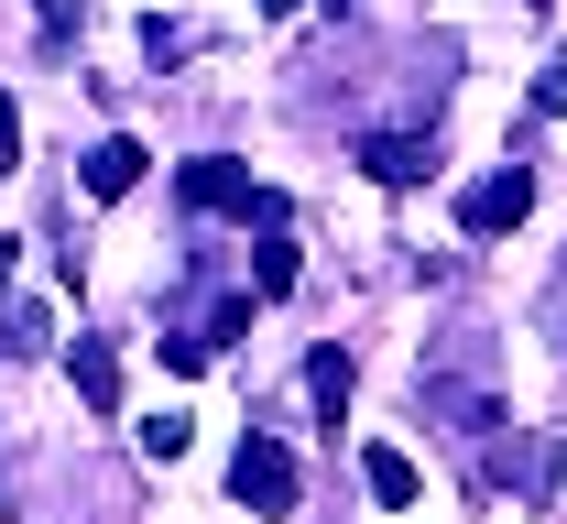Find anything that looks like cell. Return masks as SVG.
Segmentation results:
<instances>
[{
	"mask_svg": "<svg viewBox=\"0 0 567 524\" xmlns=\"http://www.w3.org/2000/svg\"><path fill=\"white\" fill-rule=\"evenodd\" d=\"M251 11H262V22H284V11H306V0H251Z\"/></svg>",
	"mask_w": 567,
	"mask_h": 524,
	"instance_id": "obj_14",
	"label": "cell"
},
{
	"mask_svg": "<svg viewBox=\"0 0 567 524\" xmlns=\"http://www.w3.org/2000/svg\"><path fill=\"white\" fill-rule=\"evenodd\" d=\"M229 492H240L251 514H295V449H284V438H240V459H229Z\"/></svg>",
	"mask_w": 567,
	"mask_h": 524,
	"instance_id": "obj_3",
	"label": "cell"
},
{
	"mask_svg": "<svg viewBox=\"0 0 567 524\" xmlns=\"http://www.w3.org/2000/svg\"><path fill=\"white\" fill-rule=\"evenodd\" d=\"M11 263H22V251H11V240H0V306H11Z\"/></svg>",
	"mask_w": 567,
	"mask_h": 524,
	"instance_id": "obj_13",
	"label": "cell"
},
{
	"mask_svg": "<svg viewBox=\"0 0 567 524\" xmlns=\"http://www.w3.org/2000/svg\"><path fill=\"white\" fill-rule=\"evenodd\" d=\"M186 438H197L186 415H142V459H153V470H175V459H186Z\"/></svg>",
	"mask_w": 567,
	"mask_h": 524,
	"instance_id": "obj_10",
	"label": "cell"
},
{
	"mask_svg": "<svg viewBox=\"0 0 567 524\" xmlns=\"http://www.w3.org/2000/svg\"><path fill=\"white\" fill-rule=\"evenodd\" d=\"M142 175H153V164H142V143H132V132H110V143H99L87 164H76V186H87L99 208H110V197H132Z\"/></svg>",
	"mask_w": 567,
	"mask_h": 524,
	"instance_id": "obj_4",
	"label": "cell"
},
{
	"mask_svg": "<svg viewBox=\"0 0 567 524\" xmlns=\"http://www.w3.org/2000/svg\"><path fill=\"white\" fill-rule=\"evenodd\" d=\"M11 164H22V110L0 99V175H11Z\"/></svg>",
	"mask_w": 567,
	"mask_h": 524,
	"instance_id": "obj_11",
	"label": "cell"
},
{
	"mask_svg": "<svg viewBox=\"0 0 567 524\" xmlns=\"http://www.w3.org/2000/svg\"><path fill=\"white\" fill-rule=\"evenodd\" d=\"M66 372H76V404H87V415H121V350H110V339H76Z\"/></svg>",
	"mask_w": 567,
	"mask_h": 524,
	"instance_id": "obj_6",
	"label": "cell"
},
{
	"mask_svg": "<svg viewBox=\"0 0 567 524\" xmlns=\"http://www.w3.org/2000/svg\"><path fill=\"white\" fill-rule=\"evenodd\" d=\"M251 296L274 306V296H295V240H284V219L262 229V251H251Z\"/></svg>",
	"mask_w": 567,
	"mask_h": 524,
	"instance_id": "obj_9",
	"label": "cell"
},
{
	"mask_svg": "<svg viewBox=\"0 0 567 524\" xmlns=\"http://www.w3.org/2000/svg\"><path fill=\"white\" fill-rule=\"evenodd\" d=\"M535 110H567V55H557L546 76H535Z\"/></svg>",
	"mask_w": 567,
	"mask_h": 524,
	"instance_id": "obj_12",
	"label": "cell"
},
{
	"mask_svg": "<svg viewBox=\"0 0 567 524\" xmlns=\"http://www.w3.org/2000/svg\"><path fill=\"white\" fill-rule=\"evenodd\" d=\"M524 219H535V175H524V164H502V175H481V186L458 197V229H470V240H502V229H524Z\"/></svg>",
	"mask_w": 567,
	"mask_h": 524,
	"instance_id": "obj_2",
	"label": "cell"
},
{
	"mask_svg": "<svg viewBox=\"0 0 567 524\" xmlns=\"http://www.w3.org/2000/svg\"><path fill=\"white\" fill-rule=\"evenodd\" d=\"M350 350H306V393H317V415H350Z\"/></svg>",
	"mask_w": 567,
	"mask_h": 524,
	"instance_id": "obj_8",
	"label": "cell"
},
{
	"mask_svg": "<svg viewBox=\"0 0 567 524\" xmlns=\"http://www.w3.org/2000/svg\"><path fill=\"white\" fill-rule=\"evenodd\" d=\"M175 186H186V208H218V219H251V229L284 219V197H274V186H251V164H229V153H197Z\"/></svg>",
	"mask_w": 567,
	"mask_h": 524,
	"instance_id": "obj_1",
	"label": "cell"
},
{
	"mask_svg": "<svg viewBox=\"0 0 567 524\" xmlns=\"http://www.w3.org/2000/svg\"><path fill=\"white\" fill-rule=\"evenodd\" d=\"M360 175H371V186H425L436 153H425L415 132H371V143H360Z\"/></svg>",
	"mask_w": 567,
	"mask_h": 524,
	"instance_id": "obj_5",
	"label": "cell"
},
{
	"mask_svg": "<svg viewBox=\"0 0 567 524\" xmlns=\"http://www.w3.org/2000/svg\"><path fill=\"white\" fill-rule=\"evenodd\" d=\"M360 492H371L382 514H404V503H415V459H404V449H371V459H360Z\"/></svg>",
	"mask_w": 567,
	"mask_h": 524,
	"instance_id": "obj_7",
	"label": "cell"
},
{
	"mask_svg": "<svg viewBox=\"0 0 567 524\" xmlns=\"http://www.w3.org/2000/svg\"><path fill=\"white\" fill-rule=\"evenodd\" d=\"M546 328H557V350H567V296H557V306H546Z\"/></svg>",
	"mask_w": 567,
	"mask_h": 524,
	"instance_id": "obj_15",
	"label": "cell"
}]
</instances>
